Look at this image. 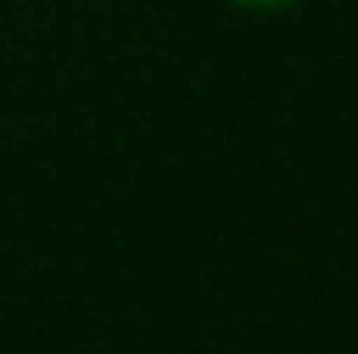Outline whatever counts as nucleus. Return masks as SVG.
<instances>
[{
	"label": "nucleus",
	"instance_id": "nucleus-1",
	"mask_svg": "<svg viewBox=\"0 0 358 354\" xmlns=\"http://www.w3.org/2000/svg\"><path fill=\"white\" fill-rule=\"evenodd\" d=\"M222 5L241 9V14H286V9L304 5V0H222Z\"/></svg>",
	"mask_w": 358,
	"mask_h": 354
}]
</instances>
